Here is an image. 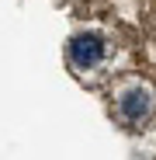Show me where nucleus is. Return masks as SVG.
Segmentation results:
<instances>
[{
    "mask_svg": "<svg viewBox=\"0 0 156 160\" xmlns=\"http://www.w3.org/2000/svg\"><path fill=\"white\" fill-rule=\"evenodd\" d=\"M104 59V42L97 35H73L69 38V63L76 70H94Z\"/></svg>",
    "mask_w": 156,
    "mask_h": 160,
    "instance_id": "1",
    "label": "nucleus"
},
{
    "mask_svg": "<svg viewBox=\"0 0 156 160\" xmlns=\"http://www.w3.org/2000/svg\"><path fill=\"white\" fill-rule=\"evenodd\" d=\"M153 112V91L149 87H128L121 98H118V115L125 122H142L146 115Z\"/></svg>",
    "mask_w": 156,
    "mask_h": 160,
    "instance_id": "2",
    "label": "nucleus"
}]
</instances>
